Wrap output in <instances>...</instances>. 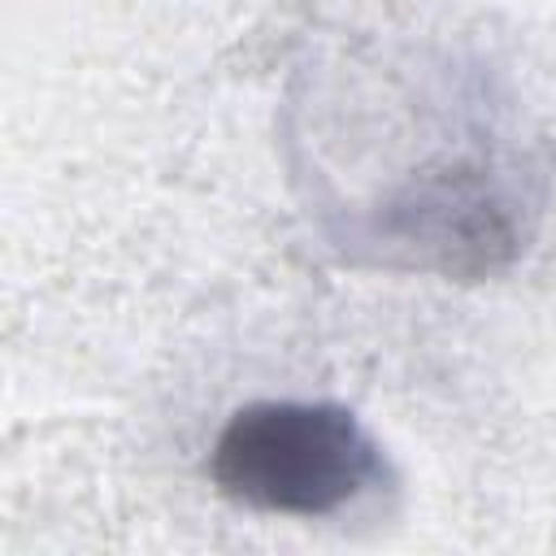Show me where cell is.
Here are the masks:
<instances>
[{
  "mask_svg": "<svg viewBox=\"0 0 556 556\" xmlns=\"http://www.w3.org/2000/svg\"><path fill=\"white\" fill-rule=\"evenodd\" d=\"M378 473V443L339 404H248L213 447V482L230 500L287 517H326L374 486Z\"/></svg>",
  "mask_w": 556,
  "mask_h": 556,
  "instance_id": "cell-1",
  "label": "cell"
}]
</instances>
